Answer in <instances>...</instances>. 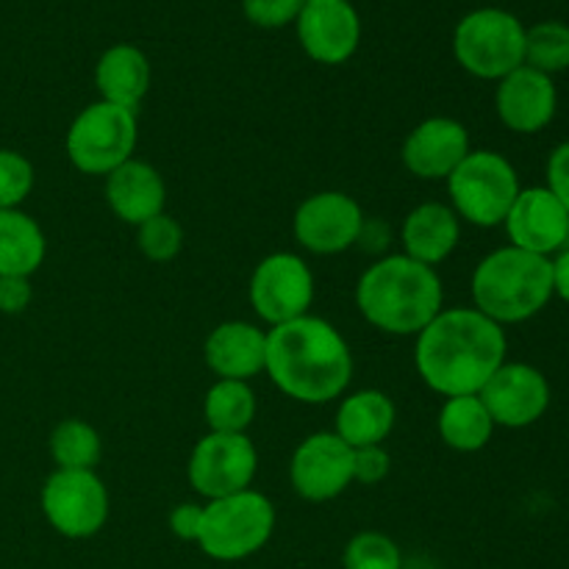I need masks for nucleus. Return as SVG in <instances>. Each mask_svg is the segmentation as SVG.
<instances>
[{
  "instance_id": "nucleus-27",
  "label": "nucleus",
  "mask_w": 569,
  "mask_h": 569,
  "mask_svg": "<svg viewBox=\"0 0 569 569\" xmlns=\"http://www.w3.org/2000/svg\"><path fill=\"white\" fill-rule=\"evenodd\" d=\"M50 456L56 470H94L103 456V439L89 422L61 420L50 433Z\"/></svg>"
},
{
  "instance_id": "nucleus-23",
  "label": "nucleus",
  "mask_w": 569,
  "mask_h": 569,
  "mask_svg": "<svg viewBox=\"0 0 569 569\" xmlns=\"http://www.w3.org/2000/svg\"><path fill=\"white\" fill-rule=\"evenodd\" d=\"M398 409L381 389H359L342 398L337 409V437L348 448H372L392 433Z\"/></svg>"
},
{
  "instance_id": "nucleus-7",
  "label": "nucleus",
  "mask_w": 569,
  "mask_h": 569,
  "mask_svg": "<svg viewBox=\"0 0 569 569\" xmlns=\"http://www.w3.org/2000/svg\"><path fill=\"white\" fill-rule=\"evenodd\" d=\"M453 56L470 76L500 81L526 64V26L503 9L470 11L453 31Z\"/></svg>"
},
{
  "instance_id": "nucleus-16",
  "label": "nucleus",
  "mask_w": 569,
  "mask_h": 569,
  "mask_svg": "<svg viewBox=\"0 0 569 569\" xmlns=\"http://www.w3.org/2000/svg\"><path fill=\"white\" fill-rule=\"evenodd\" d=\"M511 244L537 256L561 253L569 237V214L548 187L520 189L503 220Z\"/></svg>"
},
{
  "instance_id": "nucleus-4",
  "label": "nucleus",
  "mask_w": 569,
  "mask_h": 569,
  "mask_svg": "<svg viewBox=\"0 0 569 569\" xmlns=\"http://www.w3.org/2000/svg\"><path fill=\"white\" fill-rule=\"evenodd\" d=\"M553 298V261L528 250L500 248L472 272V309L498 326L537 317Z\"/></svg>"
},
{
  "instance_id": "nucleus-24",
  "label": "nucleus",
  "mask_w": 569,
  "mask_h": 569,
  "mask_svg": "<svg viewBox=\"0 0 569 569\" xmlns=\"http://www.w3.org/2000/svg\"><path fill=\"white\" fill-rule=\"evenodd\" d=\"M48 242L44 231L22 209L0 211V278H31L42 267Z\"/></svg>"
},
{
  "instance_id": "nucleus-28",
  "label": "nucleus",
  "mask_w": 569,
  "mask_h": 569,
  "mask_svg": "<svg viewBox=\"0 0 569 569\" xmlns=\"http://www.w3.org/2000/svg\"><path fill=\"white\" fill-rule=\"evenodd\" d=\"M526 64L550 78L569 70V26L545 20L526 28Z\"/></svg>"
},
{
  "instance_id": "nucleus-22",
  "label": "nucleus",
  "mask_w": 569,
  "mask_h": 569,
  "mask_svg": "<svg viewBox=\"0 0 569 569\" xmlns=\"http://www.w3.org/2000/svg\"><path fill=\"white\" fill-rule=\"evenodd\" d=\"M100 100L137 111L150 89V61L137 44H111L94 67Z\"/></svg>"
},
{
  "instance_id": "nucleus-34",
  "label": "nucleus",
  "mask_w": 569,
  "mask_h": 569,
  "mask_svg": "<svg viewBox=\"0 0 569 569\" xmlns=\"http://www.w3.org/2000/svg\"><path fill=\"white\" fill-rule=\"evenodd\" d=\"M33 287L31 278L20 276H3L0 278V315H22L31 306Z\"/></svg>"
},
{
  "instance_id": "nucleus-36",
  "label": "nucleus",
  "mask_w": 569,
  "mask_h": 569,
  "mask_svg": "<svg viewBox=\"0 0 569 569\" xmlns=\"http://www.w3.org/2000/svg\"><path fill=\"white\" fill-rule=\"evenodd\" d=\"M200 526H203V506L178 503L170 511V531L183 542H198Z\"/></svg>"
},
{
  "instance_id": "nucleus-31",
  "label": "nucleus",
  "mask_w": 569,
  "mask_h": 569,
  "mask_svg": "<svg viewBox=\"0 0 569 569\" xmlns=\"http://www.w3.org/2000/svg\"><path fill=\"white\" fill-rule=\"evenodd\" d=\"M33 164L22 153L0 148V211L20 209L33 189Z\"/></svg>"
},
{
  "instance_id": "nucleus-26",
  "label": "nucleus",
  "mask_w": 569,
  "mask_h": 569,
  "mask_svg": "<svg viewBox=\"0 0 569 569\" xmlns=\"http://www.w3.org/2000/svg\"><path fill=\"white\" fill-rule=\"evenodd\" d=\"M203 417L214 433H248L256 420V395L250 383L217 378L206 392Z\"/></svg>"
},
{
  "instance_id": "nucleus-21",
  "label": "nucleus",
  "mask_w": 569,
  "mask_h": 569,
  "mask_svg": "<svg viewBox=\"0 0 569 569\" xmlns=\"http://www.w3.org/2000/svg\"><path fill=\"white\" fill-rule=\"evenodd\" d=\"M400 239H403V253L409 259L437 267L459 244L461 220L448 203H420L406 214Z\"/></svg>"
},
{
  "instance_id": "nucleus-5",
  "label": "nucleus",
  "mask_w": 569,
  "mask_h": 569,
  "mask_svg": "<svg viewBox=\"0 0 569 569\" xmlns=\"http://www.w3.org/2000/svg\"><path fill=\"white\" fill-rule=\"evenodd\" d=\"M276 531V506L256 489L209 500L198 545L214 561H242L259 553Z\"/></svg>"
},
{
  "instance_id": "nucleus-13",
  "label": "nucleus",
  "mask_w": 569,
  "mask_h": 569,
  "mask_svg": "<svg viewBox=\"0 0 569 569\" xmlns=\"http://www.w3.org/2000/svg\"><path fill=\"white\" fill-rule=\"evenodd\" d=\"M289 481L298 498L309 503H328L353 483V448L337 433H311L295 448L289 461Z\"/></svg>"
},
{
  "instance_id": "nucleus-35",
  "label": "nucleus",
  "mask_w": 569,
  "mask_h": 569,
  "mask_svg": "<svg viewBox=\"0 0 569 569\" xmlns=\"http://www.w3.org/2000/svg\"><path fill=\"white\" fill-rule=\"evenodd\" d=\"M548 189L569 214V142L559 144L548 159Z\"/></svg>"
},
{
  "instance_id": "nucleus-15",
  "label": "nucleus",
  "mask_w": 569,
  "mask_h": 569,
  "mask_svg": "<svg viewBox=\"0 0 569 569\" xmlns=\"http://www.w3.org/2000/svg\"><path fill=\"white\" fill-rule=\"evenodd\" d=\"M295 26L300 48L320 64H345L359 50L361 20L350 0H306Z\"/></svg>"
},
{
  "instance_id": "nucleus-6",
  "label": "nucleus",
  "mask_w": 569,
  "mask_h": 569,
  "mask_svg": "<svg viewBox=\"0 0 569 569\" xmlns=\"http://www.w3.org/2000/svg\"><path fill=\"white\" fill-rule=\"evenodd\" d=\"M450 209L478 228L503 226L511 203L520 194L515 164L498 150H470L448 176Z\"/></svg>"
},
{
  "instance_id": "nucleus-20",
  "label": "nucleus",
  "mask_w": 569,
  "mask_h": 569,
  "mask_svg": "<svg viewBox=\"0 0 569 569\" xmlns=\"http://www.w3.org/2000/svg\"><path fill=\"white\" fill-rule=\"evenodd\" d=\"M106 203L128 226H142L161 214L167 203V183L153 164L128 159L106 176Z\"/></svg>"
},
{
  "instance_id": "nucleus-32",
  "label": "nucleus",
  "mask_w": 569,
  "mask_h": 569,
  "mask_svg": "<svg viewBox=\"0 0 569 569\" xmlns=\"http://www.w3.org/2000/svg\"><path fill=\"white\" fill-rule=\"evenodd\" d=\"M306 0H242V11L253 26L283 28L298 20Z\"/></svg>"
},
{
  "instance_id": "nucleus-14",
  "label": "nucleus",
  "mask_w": 569,
  "mask_h": 569,
  "mask_svg": "<svg viewBox=\"0 0 569 569\" xmlns=\"http://www.w3.org/2000/svg\"><path fill=\"white\" fill-rule=\"evenodd\" d=\"M478 398L487 406L495 426L528 428L550 406V383L537 367L522 361H503L492 378L483 383Z\"/></svg>"
},
{
  "instance_id": "nucleus-1",
  "label": "nucleus",
  "mask_w": 569,
  "mask_h": 569,
  "mask_svg": "<svg viewBox=\"0 0 569 569\" xmlns=\"http://www.w3.org/2000/svg\"><path fill=\"white\" fill-rule=\"evenodd\" d=\"M506 350L503 326L470 306H456L439 311L417 333L415 365L428 389L442 398H461L481 392L506 361Z\"/></svg>"
},
{
  "instance_id": "nucleus-17",
  "label": "nucleus",
  "mask_w": 569,
  "mask_h": 569,
  "mask_svg": "<svg viewBox=\"0 0 569 569\" xmlns=\"http://www.w3.org/2000/svg\"><path fill=\"white\" fill-rule=\"evenodd\" d=\"M470 133L453 117H428L403 142V164L422 181H448L470 153Z\"/></svg>"
},
{
  "instance_id": "nucleus-11",
  "label": "nucleus",
  "mask_w": 569,
  "mask_h": 569,
  "mask_svg": "<svg viewBox=\"0 0 569 569\" xmlns=\"http://www.w3.org/2000/svg\"><path fill=\"white\" fill-rule=\"evenodd\" d=\"M250 306L270 328L300 320L315 303V276L298 253H270L256 264L248 287Z\"/></svg>"
},
{
  "instance_id": "nucleus-19",
  "label": "nucleus",
  "mask_w": 569,
  "mask_h": 569,
  "mask_svg": "<svg viewBox=\"0 0 569 569\" xmlns=\"http://www.w3.org/2000/svg\"><path fill=\"white\" fill-rule=\"evenodd\" d=\"M206 365L226 381H250L264 372L267 331L244 320L220 322L206 339Z\"/></svg>"
},
{
  "instance_id": "nucleus-25",
  "label": "nucleus",
  "mask_w": 569,
  "mask_h": 569,
  "mask_svg": "<svg viewBox=\"0 0 569 569\" xmlns=\"http://www.w3.org/2000/svg\"><path fill=\"white\" fill-rule=\"evenodd\" d=\"M437 428L442 442L459 453H478L489 445L495 433V422L487 406L478 395H461V398H445L439 409Z\"/></svg>"
},
{
  "instance_id": "nucleus-30",
  "label": "nucleus",
  "mask_w": 569,
  "mask_h": 569,
  "mask_svg": "<svg viewBox=\"0 0 569 569\" xmlns=\"http://www.w3.org/2000/svg\"><path fill=\"white\" fill-rule=\"evenodd\" d=\"M137 244L144 259L156 261V264L172 261L183 248L181 222L161 211V214L150 217L148 222L137 226Z\"/></svg>"
},
{
  "instance_id": "nucleus-37",
  "label": "nucleus",
  "mask_w": 569,
  "mask_h": 569,
  "mask_svg": "<svg viewBox=\"0 0 569 569\" xmlns=\"http://www.w3.org/2000/svg\"><path fill=\"white\" fill-rule=\"evenodd\" d=\"M553 295L569 303V250H561L553 259Z\"/></svg>"
},
{
  "instance_id": "nucleus-10",
  "label": "nucleus",
  "mask_w": 569,
  "mask_h": 569,
  "mask_svg": "<svg viewBox=\"0 0 569 569\" xmlns=\"http://www.w3.org/2000/svg\"><path fill=\"white\" fill-rule=\"evenodd\" d=\"M259 472V450L248 433L209 431L189 456L187 476L194 492L206 500L228 498L250 489Z\"/></svg>"
},
{
  "instance_id": "nucleus-9",
  "label": "nucleus",
  "mask_w": 569,
  "mask_h": 569,
  "mask_svg": "<svg viewBox=\"0 0 569 569\" xmlns=\"http://www.w3.org/2000/svg\"><path fill=\"white\" fill-rule=\"evenodd\" d=\"M44 520L67 539H89L109 520V489L94 470H56L39 495Z\"/></svg>"
},
{
  "instance_id": "nucleus-8",
  "label": "nucleus",
  "mask_w": 569,
  "mask_h": 569,
  "mask_svg": "<svg viewBox=\"0 0 569 569\" xmlns=\"http://www.w3.org/2000/svg\"><path fill=\"white\" fill-rule=\"evenodd\" d=\"M137 139V111L98 100L72 120L64 148L72 167L83 176H109L128 159H133Z\"/></svg>"
},
{
  "instance_id": "nucleus-29",
  "label": "nucleus",
  "mask_w": 569,
  "mask_h": 569,
  "mask_svg": "<svg viewBox=\"0 0 569 569\" xmlns=\"http://www.w3.org/2000/svg\"><path fill=\"white\" fill-rule=\"evenodd\" d=\"M345 569H403L398 542L381 531H361L345 545Z\"/></svg>"
},
{
  "instance_id": "nucleus-2",
  "label": "nucleus",
  "mask_w": 569,
  "mask_h": 569,
  "mask_svg": "<svg viewBox=\"0 0 569 569\" xmlns=\"http://www.w3.org/2000/svg\"><path fill=\"white\" fill-rule=\"evenodd\" d=\"M264 372L287 398L322 406L350 387L353 353L331 322L306 315L267 331Z\"/></svg>"
},
{
  "instance_id": "nucleus-3",
  "label": "nucleus",
  "mask_w": 569,
  "mask_h": 569,
  "mask_svg": "<svg viewBox=\"0 0 569 569\" xmlns=\"http://www.w3.org/2000/svg\"><path fill=\"white\" fill-rule=\"evenodd\" d=\"M445 289L437 267L392 253L378 259L356 283V306L372 328L417 337L442 311Z\"/></svg>"
},
{
  "instance_id": "nucleus-18",
  "label": "nucleus",
  "mask_w": 569,
  "mask_h": 569,
  "mask_svg": "<svg viewBox=\"0 0 569 569\" xmlns=\"http://www.w3.org/2000/svg\"><path fill=\"white\" fill-rule=\"evenodd\" d=\"M559 92L553 78L533 67L522 64L498 81L495 109L500 122L515 133H537L548 128L556 117Z\"/></svg>"
},
{
  "instance_id": "nucleus-12",
  "label": "nucleus",
  "mask_w": 569,
  "mask_h": 569,
  "mask_svg": "<svg viewBox=\"0 0 569 569\" xmlns=\"http://www.w3.org/2000/svg\"><path fill=\"white\" fill-rule=\"evenodd\" d=\"M365 222V211L348 192L326 189L298 206L292 231L300 248L309 253L337 256L359 242Z\"/></svg>"
},
{
  "instance_id": "nucleus-33",
  "label": "nucleus",
  "mask_w": 569,
  "mask_h": 569,
  "mask_svg": "<svg viewBox=\"0 0 569 569\" xmlns=\"http://www.w3.org/2000/svg\"><path fill=\"white\" fill-rule=\"evenodd\" d=\"M389 470H392V459H389V453L381 445L353 450V483L376 487V483H381L389 476Z\"/></svg>"
}]
</instances>
